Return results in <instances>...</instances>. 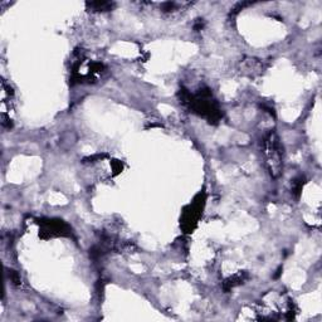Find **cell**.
Masks as SVG:
<instances>
[{
    "instance_id": "7a4b0ae2",
    "label": "cell",
    "mask_w": 322,
    "mask_h": 322,
    "mask_svg": "<svg viewBox=\"0 0 322 322\" xmlns=\"http://www.w3.org/2000/svg\"><path fill=\"white\" fill-rule=\"evenodd\" d=\"M263 155L266 157V165L272 178L281 176L283 170V146L278 135L271 131L263 140Z\"/></svg>"
},
{
    "instance_id": "6da1fadb",
    "label": "cell",
    "mask_w": 322,
    "mask_h": 322,
    "mask_svg": "<svg viewBox=\"0 0 322 322\" xmlns=\"http://www.w3.org/2000/svg\"><path fill=\"white\" fill-rule=\"evenodd\" d=\"M181 103L188 106L194 113L208 120L210 123H218L223 117L218 102L214 100L209 88H201L196 95H191L188 90H180Z\"/></svg>"
},
{
    "instance_id": "52a82bcc",
    "label": "cell",
    "mask_w": 322,
    "mask_h": 322,
    "mask_svg": "<svg viewBox=\"0 0 322 322\" xmlns=\"http://www.w3.org/2000/svg\"><path fill=\"white\" fill-rule=\"evenodd\" d=\"M86 5L91 12H110L115 8V3L111 2H92Z\"/></svg>"
},
{
    "instance_id": "30bf717a",
    "label": "cell",
    "mask_w": 322,
    "mask_h": 322,
    "mask_svg": "<svg viewBox=\"0 0 322 322\" xmlns=\"http://www.w3.org/2000/svg\"><path fill=\"white\" fill-rule=\"evenodd\" d=\"M204 24H205V23H204L203 19H196L195 24H194V29H195V30H201L204 28Z\"/></svg>"
},
{
    "instance_id": "277c9868",
    "label": "cell",
    "mask_w": 322,
    "mask_h": 322,
    "mask_svg": "<svg viewBox=\"0 0 322 322\" xmlns=\"http://www.w3.org/2000/svg\"><path fill=\"white\" fill-rule=\"evenodd\" d=\"M201 196V195H200ZM204 201L201 200V198L196 199L195 201L188 205L184 210L183 216H181V226L185 230V233H190L194 230V228L198 224L199 218L201 215V209H203Z\"/></svg>"
},
{
    "instance_id": "8992f818",
    "label": "cell",
    "mask_w": 322,
    "mask_h": 322,
    "mask_svg": "<svg viewBox=\"0 0 322 322\" xmlns=\"http://www.w3.org/2000/svg\"><path fill=\"white\" fill-rule=\"evenodd\" d=\"M247 278H248V273H247V272H238V273L229 277V278L224 282L223 283L224 291L228 292L230 291L231 288H234V287L239 286V284H243Z\"/></svg>"
},
{
    "instance_id": "ba28073f",
    "label": "cell",
    "mask_w": 322,
    "mask_h": 322,
    "mask_svg": "<svg viewBox=\"0 0 322 322\" xmlns=\"http://www.w3.org/2000/svg\"><path fill=\"white\" fill-rule=\"evenodd\" d=\"M303 184H304V179L302 178V176H298V178H296L293 181H292V194H293L296 198H298V196L301 195Z\"/></svg>"
},
{
    "instance_id": "9c48e42d",
    "label": "cell",
    "mask_w": 322,
    "mask_h": 322,
    "mask_svg": "<svg viewBox=\"0 0 322 322\" xmlns=\"http://www.w3.org/2000/svg\"><path fill=\"white\" fill-rule=\"evenodd\" d=\"M10 276H12V281L14 284H20V276L17 273V272L12 271V273H10Z\"/></svg>"
},
{
    "instance_id": "3957f363",
    "label": "cell",
    "mask_w": 322,
    "mask_h": 322,
    "mask_svg": "<svg viewBox=\"0 0 322 322\" xmlns=\"http://www.w3.org/2000/svg\"><path fill=\"white\" fill-rule=\"evenodd\" d=\"M40 233L44 236H69L72 229L60 219H40Z\"/></svg>"
},
{
    "instance_id": "5b68a950",
    "label": "cell",
    "mask_w": 322,
    "mask_h": 322,
    "mask_svg": "<svg viewBox=\"0 0 322 322\" xmlns=\"http://www.w3.org/2000/svg\"><path fill=\"white\" fill-rule=\"evenodd\" d=\"M242 74L247 75V77H256L259 75L263 70V65H262L261 60L256 59V58H246L242 60L240 65H239Z\"/></svg>"
}]
</instances>
